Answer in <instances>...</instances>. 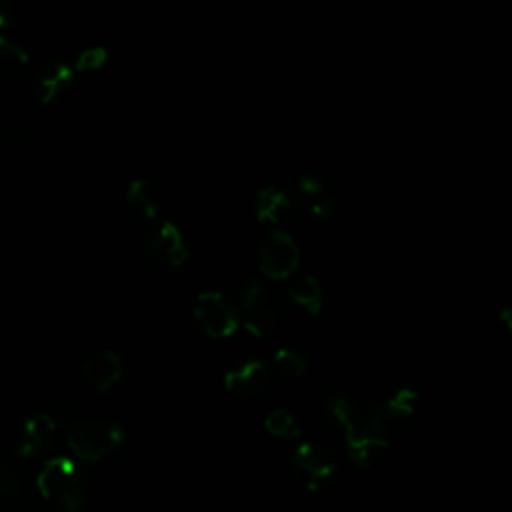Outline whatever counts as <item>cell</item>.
Segmentation results:
<instances>
[{
  "label": "cell",
  "mask_w": 512,
  "mask_h": 512,
  "mask_svg": "<svg viewBox=\"0 0 512 512\" xmlns=\"http://www.w3.org/2000/svg\"><path fill=\"white\" fill-rule=\"evenodd\" d=\"M320 402L328 422L342 430L348 456L356 466L372 468L384 460L390 442L370 430L366 408L360 402L342 392H330Z\"/></svg>",
  "instance_id": "6da1fadb"
},
{
  "label": "cell",
  "mask_w": 512,
  "mask_h": 512,
  "mask_svg": "<svg viewBox=\"0 0 512 512\" xmlns=\"http://www.w3.org/2000/svg\"><path fill=\"white\" fill-rule=\"evenodd\" d=\"M64 440L78 462L96 464L124 444V430L104 416L68 414L60 418Z\"/></svg>",
  "instance_id": "7a4b0ae2"
},
{
  "label": "cell",
  "mask_w": 512,
  "mask_h": 512,
  "mask_svg": "<svg viewBox=\"0 0 512 512\" xmlns=\"http://www.w3.org/2000/svg\"><path fill=\"white\" fill-rule=\"evenodd\" d=\"M36 492L50 504L76 512L88 500V478L76 458L52 456L34 478Z\"/></svg>",
  "instance_id": "3957f363"
},
{
  "label": "cell",
  "mask_w": 512,
  "mask_h": 512,
  "mask_svg": "<svg viewBox=\"0 0 512 512\" xmlns=\"http://www.w3.org/2000/svg\"><path fill=\"white\" fill-rule=\"evenodd\" d=\"M286 188L290 190L296 208L320 220H332L342 214L344 200L334 182L316 172L294 174Z\"/></svg>",
  "instance_id": "277c9868"
},
{
  "label": "cell",
  "mask_w": 512,
  "mask_h": 512,
  "mask_svg": "<svg viewBox=\"0 0 512 512\" xmlns=\"http://www.w3.org/2000/svg\"><path fill=\"white\" fill-rule=\"evenodd\" d=\"M418 412V392L412 388H398L382 396L378 402L366 408V418L370 430L388 440L404 430H408Z\"/></svg>",
  "instance_id": "5b68a950"
},
{
  "label": "cell",
  "mask_w": 512,
  "mask_h": 512,
  "mask_svg": "<svg viewBox=\"0 0 512 512\" xmlns=\"http://www.w3.org/2000/svg\"><path fill=\"white\" fill-rule=\"evenodd\" d=\"M60 428V416L48 410H34L20 416L10 432V446L16 458L32 460L46 456L54 442Z\"/></svg>",
  "instance_id": "8992f818"
},
{
  "label": "cell",
  "mask_w": 512,
  "mask_h": 512,
  "mask_svg": "<svg viewBox=\"0 0 512 512\" xmlns=\"http://www.w3.org/2000/svg\"><path fill=\"white\" fill-rule=\"evenodd\" d=\"M282 304V296L274 286L258 278L250 280L240 304L244 328L258 338L270 336L280 322Z\"/></svg>",
  "instance_id": "52a82bcc"
},
{
  "label": "cell",
  "mask_w": 512,
  "mask_h": 512,
  "mask_svg": "<svg viewBox=\"0 0 512 512\" xmlns=\"http://www.w3.org/2000/svg\"><path fill=\"white\" fill-rule=\"evenodd\" d=\"M138 244L142 256L160 268H178L188 260L190 254L182 230L168 220L148 224L142 230Z\"/></svg>",
  "instance_id": "ba28073f"
},
{
  "label": "cell",
  "mask_w": 512,
  "mask_h": 512,
  "mask_svg": "<svg viewBox=\"0 0 512 512\" xmlns=\"http://www.w3.org/2000/svg\"><path fill=\"white\" fill-rule=\"evenodd\" d=\"M292 478L298 486L314 492L324 488L338 470L334 452L318 442H304L292 454Z\"/></svg>",
  "instance_id": "9c48e42d"
},
{
  "label": "cell",
  "mask_w": 512,
  "mask_h": 512,
  "mask_svg": "<svg viewBox=\"0 0 512 512\" xmlns=\"http://www.w3.org/2000/svg\"><path fill=\"white\" fill-rule=\"evenodd\" d=\"M254 254L258 270L272 280H284L292 276L300 262L298 244L284 230L266 232L258 240Z\"/></svg>",
  "instance_id": "30bf717a"
},
{
  "label": "cell",
  "mask_w": 512,
  "mask_h": 512,
  "mask_svg": "<svg viewBox=\"0 0 512 512\" xmlns=\"http://www.w3.org/2000/svg\"><path fill=\"white\" fill-rule=\"evenodd\" d=\"M192 322L208 338H230L238 330V314L220 292H202L192 302Z\"/></svg>",
  "instance_id": "8fae6325"
},
{
  "label": "cell",
  "mask_w": 512,
  "mask_h": 512,
  "mask_svg": "<svg viewBox=\"0 0 512 512\" xmlns=\"http://www.w3.org/2000/svg\"><path fill=\"white\" fill-rule=\"evenodd\" d=\"M36 492V482L20 458L0 460V510H26Z\"/></svg>",
  "instance_id": "7c38bea8"
},
{
  "label": "cell",
  "mask_w": 512,
  "mask_h": 512,
  "mask_svg": "<svg viewBox=\"0 0 512 512\" xmlns=\"http://www.w3.org/2000/svg\"><path fill=\"white\" fill-rule=\"evenodd\" d=\"M74 74V68L64 60H48L34 70L30 88L36 100L48 106L62 100L70 92L74 84Z\"/></svg>",
  "instance_id": "4fadbf2b"
},
{
  "label": "cell",
  "mask_w": 512,
  "mask_h": 512,
  "mask_svg": "<svg viewBox=\"0 0 512 512\" xmlns=\"http://www.w3.org/2000/svg\"><path fill=\"white\" fill-rule=\"evenodd\" d=\"M122 358L110 348H100L90 352L80 366L84 384L94 392H106L116 386L122 378Z\"/></svg>",
  "instance_id": "5bb4252c"
},
{
  "label": "cell",
  "mask_w": 512,
  "mask_h": 512,
  "mask_svg": "<svg viewBox=\"0 0 512 512\" xmlns=\"http://www.w3.org/2000/svg\"><path fill=\"white\" fill-rule=\"evenodd\" d=\"M272 372L262 360H242L224 374V388L230 396L250 398L270 384Z\"/></svg>",
  "instance_id": "9a60e30c"
},
{
  "label": "cell",
  "mask_w": 512,
  "mask_h": 512,
  "mask_svg": "<svg viewBox=\"0 0 512 512\" xmlns=\"http://www.w3.org/2000/svg\"><path fill=\"white\" fill-rule=\"evenodd\" d=\"M294 210H296V204L286 184L264 186L256 192L254 214H256V220L262 224H276L284 220L288 214H292Z\"/></svg>",
  "instance_id": "2e32d148"
},
{
  "label": "cell",
  "mask_w": 512,
  "mask_h": 512,
  "mask_svg": "<svg viewBox=\"0 0 512 512\" xmlns=\"http://www.w3.org/2000/svg\"><path fill=\"white\" fill-rule=\"evenodd\" d=\"M126 204L134 216L152 220L162 210V194L154 182L134 178L126 188Z\"/></svg>",
  "instance_id": "e0dca14e"
},
{
  "label": "cell",
  "mask_w": 512,
  "mask_h": 512,
  "mask_svg": "<svg viewBox=\"0 0 512 512\" xmlns=\"http://www.w3.org/2000/svg\"><path fill=\"white\" fill-rule=\"evenodd\" d=\"M28 64L26 48L10 36H0V84H18L26 76Z\"/></svg>",
  "instance_id": "ac0fdd59"
},
{
  "label": "cell",
  "mask_w": 512,
  "mask_h": 512,
  "mask_svg": "<svg viewBox=\"0 0 512 512\" xmlns=\"http://www.w3.org/2000/svg\"><path fill=\"white\" fill-rule=\"evenodd\" d=\"M288 296L306 314L316 316L322 312V284L312 274H298L288 282Z\"/></svg>",
  "instance_id": "d6986e66"
},
{
  "label": "cell",
  "mask_w": 512,
  "mask_h": 512,
  "mask_svg": "<svg viewBox=\"0 0 512 512\" xmlns=\"http://www.w3.org/2000/svg\"><path fill=\"white\" fill-rule=\"evenodd\" d=\"M264 428L276 436V438H284V440H292L298 438L302 434V428L296 420V416L286 410V408H274L266 414L264 418Z\"/></svg>",
  "instance_id": "ffe728a7"
},
{
  "label": "cell",
  "mask_w": 512,
  "mask_h": 512,
  "mask_svg": "<svg viewBox=\"0 0 512 512\" xmlns=\"http://www.w3.org/2000/svg\"><path fill=\"white\" fill-rule=\"evenodd\" d=\"M272 366L284 378H300L308 368V360L296 348H278L272 358Z\"/></svg>",
  "instance_id": "44dd1931"
},
{
  "label": "cell",
  "mask_w": 512,
  "mask_h": 512,
  "mask_svg": "<svg viewBox=\"0 0 512 512\" xmlns=\"http://www.w3.org/2000/svg\"><path fill=\"white\" fill-rule=\"evenodd\" d=\"M108 60V52L102 46L84 48L74 62V72H94L100 70Z\"/></svg>",
  "instance_id": "7402d4cb"
},
{
  "label": "cell",
  "mask_w": 512,
  "mask_h": 512,
  "mask_svg": "<svg viewBox=\"0 0 512 512\" xmlns=\"http://www.w3.org/2000/svg\"><path fill=\"white\" fill-rule=\"evenodd\" d=\"M16 28V12L14 6L6 0H0V36H8Z\"/></svg>",
  "instance_id": "603a6c76"
},
{
  "label": "cell",
  "mask_w": 512,
  "mask_h": 512,
  "mask_svg": "<svg viewBox=\"0 0 512 512\" xmlns=\"http://www.w3.org/2000/svg\"><path fill=\"white\" fill-rule=\"evenodd\" d=\"M28 138H30V134L24 128H18V126H8L0 134V142L4 146H22V144L28 142Z\"/></svg>",
  "instance_id": "cb8c5ba5"
},
{
  "label": "cell",
  "mask_w": 512,
  "mask_h": 512,
  "mask_svg": "<svg viewBox=\"0 0 512 512\" xmlns=\"http://www.w3.org/2000/svg\"><path fill=\"white\" fill-rule=\"evenodd\" d=\"M496 330L500 334V338L504 342L510 340V334H512V312H510V306H502V310L496 314Z\"/></svg>",
  "instance_id": "d4e9b609"
}]
</instances>
